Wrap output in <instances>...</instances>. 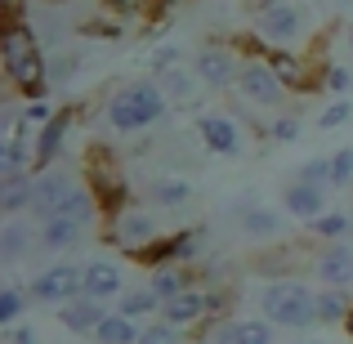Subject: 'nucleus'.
Segmentation results:
<instances>
[{
	"instance_id": "14",
	"label": "nucleus",
	"mask_w": 353,
	"mask_h": 344,
	"mask_svg": "<svg viewBox=\"0 0 353 344\" xmlns=\"http://www.w3.org/2000/svg\"><path fill=\"white\" fill-rule=\"evenodd\" d=\"M201 143L210 148V152H219V156H228V152H237V125L228 117H201Z\"/></svg>"
},
{
	"instance_id": "26",
	"label": "nucleus",
	"mask_w": 353,
	"mask_h": 344,
	"mask_svg": "<svg viewBox=\"0 0 353 344\" xmlns=\"http://www.w3.org/2000/svg\"><path fill=\"white\" fill-rule=\"evenodd\" d=\"M233 344H273V331H268V322H237Z\"/></svg>"
},
{
	"instance_id": "15",
	"label": "nucleus",
	"mask_w": 353,
	"mask_h": 344,
	"mask_svg": "<svg viewBox=\"0 0 353 344\" xmlns=\"http://www.w3.org/2000/svg\"><path fill=\"white\" fill-rule=\"evenodd\" d=\"M103 318H108V313L99 309V300H90V295H81V300H72L68 309H59V322L72 327V331H99Z\"/></svg>"
},
{
	"instance_id": "22",
	"label": "nucleus",
	"mask_w": 353,
	"mask_h": 344,
	"mask_svg": "<svg viewBox=\"0 0 353 344\" xmlns=\"http://www.w3.org/2000/svg\"><path fill=\"white\" fill-rule=\"evenodd\" d=\"M94 336L103 340V344H139V336H143V331H139L130 318H121V313H108L103 327H99Z\"/></svg>"
},
{
	"instance_id": "8",
	"label": "nucleus",
	"mask_w": 353,
	"mask_h": 344,
	"mask_svg": "<svg viewBox=\"0 0 353 344\" xmlns=\"http://www.w3.org/2000/svg\"><path fill=\"white\" fill-rule=\"evenodd\" d=\"M112 241L125 246L130 255H139V250H148L157 241V228H152V219H148L143 210H125V215L112 224Z\"/></svg>"
},
{
	"instance_id": "40",
	"label": "nucleus",
	"mask_w": 353,
	"mask_h": 344,
	"mask_svg": "<svg viewBox=\"0 0 353 344\" xmlns=\"http://www.w3.org/2000/svg\"><path fill=\"white\" fill-rule=\"evenodd\" d=\"M77 68H81V63L63 54V59H54V63H50V81H68V77H77Z\"/></svg>"
},
{
	"instance_id": "44",
	"label": "nucleus",
	"mask_w": 353,
	"mask_h": 344,
	"mask_svg": "<svg viewBox=\"0 0 353 344\" xmlns=\"http://www.w3.org/2000/svg\"><path fill=\"white\" fill-rule=\"evenodd\" d=\"M14 344H36V336H32L27 327H18V331H14Z\"/></svg>"
},
{
	"instance_id": "17",
	"label": "nucleus",
	"mask_w": 353,
	"mask_h": 344,
	"mask_svg": "<svg viewBox=\"0 0 353 344\" xmlns=\"http://www.w3.org/2000/svg\"><path fill=\"white\" fill-rule=\"evenodd\" d=\"M117 291H121V273L108 259H99V264L85 268V295L90 300H108V295H117Z\"/></svg>"
},
{
	"instance_id": "46",
	"label": "nucleus",
	"mask_w": 353,
	"mask_h": 344,
	"mask_svg": "<svg viewBox=\"0 0 353 344\" xmlns=\"http://www.w3.org/2000/svg\"><path fill=\"white\" fill-rule=\"evenodd\" d=\"M349 45H353V27H349Z\"/></svg>"
},
{
	"instance_id": "10",
	"label": "nucleus",
	"mask_w": 353,
	"mask_h": 344,
	"mask_svg": "<svg viewBox=\"0 0 353 344\" xmlns=\"http://www.w3.org/2000/svg\"><path fill=\"white\" fill-rule=\"evenodd\" d=\"M259 36L273 45H291L295 36H300V9L295 5H282V9H268V14H259Z\"/></svg>"
},
{
	"instance_id": "18",
	"label": "nucleus",
	"mask_w": 353,
	"mask_h": 344,
	"mask_svg": "<svg viewBox=\"0 0 353 344\" xmlns=\"http://www.w3.org/2000/svg\"><path fill=\"white\" fill-rule=\"evenodd\" d=\"M264 59H268V68L277 72V81H282L286 90H313V77L300 68V59H291V54H282V50H277V54H264Z\"/></svg>"
},
{
	"instance_id": "37",
	"label": "nucleus",
	"mask_w": 353,
	"mask_h": 344,
	"mask_svg": "<svg viewBox=\"0 0 353 344\" xmlns=\"http://www.w3.org/2000/svg\"><path fill=\"white\" fill-rule=\"evenodd\" d=\"M18 313H23V300H18V291H0V322H14Z\"/></svg>"
},
{
	"instance_id": "30",
	"label": "nucleus",
	"mask_w": 353,
	"mask_h": 344,
	"mask_svg": "<svg viewBox=\"0 0 353 344\" xmlns=\"http://www.w3.org/2000/svg\"><path fill=\"white\" fill-rule=\"evenodd\" d=\"M23 250H27V232L18 228V224H5V228H0V255H5V259H18Z\"/></svg>"
},
{
	"instance_id": "45",
	"label": "nucleus",
	"mask_w": 353,
	"mask_h": 344,
	"mask_svg": "<svg viewBox=\"0 0 353 344\" xmlns=\"http://www.w3.org/2000/svg\"><path fill=\"white\" fill-rule=\"evenodd\" d=\"M345 331H349V340H353V313H349V322H345Z\"/></svg>"
},
{
	"instance_id": "5",
	"label": "nucleus",
	"mask_w": 353,
	"mask_h": 344,
	"mask_svg": "<svg viewBox=\"0 0 353 344\" xmlns=\"http://www.w3.org/2000/svg\"><path fill=\"white\" fill-rule=\"evenodd\" d=\"M32 295L36 300H63V304L81 300L85 295V268H72V264L45 268V273L32 277Z\"/></svg>"
},
{
	"instance_id": "42",
	"label": "nucleus",
	"mask_w": 353,
	"mask_h": 344,
	"mask_svg": "<svg viewBox=\"0 0 353 344\" xmlns=\"http://www.w3.org/2000/svg\"><path fill=\"white\" fill-rule=\"evenodd\" d=\"M327 85L336 90V94H340V90H349V72L345 68H327Z\"/></svg>"
},
{
	"instance_id": "23",
	"label": "nucleus",
	"mask_w": 353,
	"mask_h": 344,
	"mask_svg": "<svg viewBox=\"0 0 353 344\" xmlns=\"http://www.w3.org/2000/svg\"><path fill=\"white\" fill-rule=\"evenodd\" d=\"M23 206H32V179H5L0 183V210L14 215Z\"/></svg>"
},
{
	"instance_id": "7",
	"label": "nucleus",
	"mask_w": 353,
	"mask_h": 344,
	"mask_svg": "<svg viewBox=\"0 0 353 344\" xmlns=\"http://www.w3.org/2000/svg\"><path fill=\"white\" fill-rule=\"evenodd\" d=\"M237 85H241V94H246L250 103H259V108L282 103V94H286V85L277 81V72L268 68V63H246L241 77H237Z\"/></svg>"
},
{
	"instance_id": "12",
	"label": "nucleus",
	"mask_w": 353,
	"mask_h": 344,
	"mask_svg": "<svg viewBox=\"0 0 353 344\" xmlns=\"http://www.w3.org/2000/svg\"><path fill=\"white\" fill-rule=\"evenodd\" d=\"M286 210L295 219H313L318 224L327 215V188H313V183H291L286 188Z\"/></svg>"
},
{
	"instance_id": "6",
	"label": "nucleus",
	"mask_w": 353,
	"mask_h": 344,
	"mask_svg": "<svg viewBox=\"0 0 353 344\" xmlns=\"http://www.w3.org/2000/svg\"><path fill=\"white\" fill-rule=\"evenodd\" d=\"M77 183L68 179V174H41V179L32 183V210L50 224V219H59V210L68 206L72 197H77Z\"/></svg>"
},
{
	"instance_id": "27",
	"label": "nucleus",
	"mask_w": 353,
	"mask_h": 344,
	"mask_svg": "<svg viewBox=\"0 0 353 344\" xmlns=\"http://www.w3.org/2000/svg\"><path fill=\"white\" fill-rule=\"evenodd\" d=\"M161 94L188 99V94H192V77H188V72H179V68H165V72H161Z\"/></svg>"
},
{
	"instance_id": "35",
	"label": "nucleus",
	"mask_w": 353,
	"mask_h": 344,
	"mask_svg": "<svg viewBox=\"0 0 353 344\" xmlns=\"http://www.w3.org/2000/svg\"><path fill=\"white\" fill-rule=\"evenodd\" d=\"M349 117H353V108L345 103V99H336L331 108H322V130H336V125H345Z\"/></svg>"
},
{
	"instance_id": "28",
	"label": "nucleus",
	"mask_w": 353,
	"mask_h": 344,
	"mask_svg": "<svg viewBox=\"0 0 353 344\" xmlns=\"http://www.w3.org/2000/svg\"><path fill=\"white\" fill-rule=\"evenodd\" d=\"M23 161H27L23 148L5 139V148H0V174H5V179H27V174H23Z\"/></svg>"
},
{
	"instance_id": "24",
	"label": "nucleus",
	"mask_w": 353,
	"mask_h": 344,
	"mask_svg": "<svg viewBox=\"0 0 353 344\" xmlns=\"http://www.w3.org/2000/svg\"><path fill=\"white\" fill-rule=\"evenodd\" d=\"M353 304L345 300V291H322L318 295V322L327 327V322H349Z\"/></svg>"
},
{
	"instance_id": "31",
	"label": "nucleus",
	"mask_w": 353,
	"mask_h": 344,
	"mask_svg": "<svg viewBox=\"0 0 353 344\" xmlns=\"http://www.w3.org/2000/svg\"><path fill=\"white\" fill-rule=\"evenodd\" d=\"M157 201H161V206H183V201H188V183H183V179L157 183Z\"/></svg>"
},
{
	"instance_id": "43",
	"label": "nucleus",
	"mask_w": 353,
	"mask_h": 344,
	"mask_svg": "<svg viewBox=\"0 0 353 344\" xmlns=\"http://www.w3.org/2000/svg\"><path fill=\"white\" fill-rule=\"evenodd\" d=\"M250 5H255V9H259V14H268V9H282V5H286V0H250Z\"/></svg>"
},
{
	"instance_id": "34",
	"label": "nucleus",
	"mask_w": 353,
	"mask_h": 344,
	"mask_svg": "<svg viewBox=\"0 0 353 344\" xmlns=\"http://www.w3.org/2000/svg\"><path fill=\"white\" fill-rule=\"evenodd\" d=\"M300 183H313V188H327L331 183V161H304Z\"/></svg>"
},
{
	"instance_id": "1",
	"label": "nucleus",
	"mask_w": 353,
	"mask_h": 344,
	"mask_svg": "<svg viewBox=\"0 0 353 344\" xmlns=\"http://www.w3.org/2000/svg\"><path fill=\"white\" fill-rule=\"evenodd\" d=\"M0 59H5V77L23 90L32 103H45V90H50V63L41 59V41L27 27H9L0 36Z\"/></svg>"
},
{
	"instance_id": "41",
	"label": "nucleus",
	"mask_w": 353,
	"mask_h": 344,
	"mask_svg": "<svg viewBox=\"0 0 353 344\" xmlns=\"http://www.w3.org/2000/svg\"><path fill=\"white\" fill-rule=\"evenodd\" d=\"M85 36H121V23H112V18H90Z\"/></svg>"
},
{
	"instance_id": "11",
	"label": "nucleus",
	"mask_w": 353,
	"mask_h": 344,
	"mask_svg": "<svg viewBox=\"0 0 353 344\" xmlns=\"http://www.w3.org/2000/svg\"><path fill=\"white\" fill-rule=\"evenodd\" d=\"M197 77L206 81V85L224 90V85H233L241 72H237V63H233V54H228V50H201L197 54Z\"/></svg>"
},
{
	"instance_id": "29",
	"label": "nucleus",
	"mask_w": 353,
	"mask_h": 344,
	"mask_svg": "<svg viewBox=\"0 0 353 344\" xmlns=\"http://www.w3.org/2000/svg\"><path fill=\"white\" fill-rule=\"evenodd\" d=\"M246 228H250V237H273L282 228V219L273 210H246Z\"/></svg>"
},
{
	"instance_id": "38",
	"label": "nucleus",
	"mask_w": 353,
	"mask_h": 344,
	"mask_svg": "<svg viewBox=\"0 0 353 344\" xmlns=\"http://www.w3.org/2000/svg\"><path fill=\"white\" fill-rule=\"evenodd\" d=\"M59 117V112H50V103H27V117H23V125H50V121Z\"/></svg>"
},
{
	"instance_id": "32",
	"label": "nucleus",
	"mask_w": 353,
	"mask_h": 344,
	"mask_svg": "<svg viewBox=\"0 0 353 344\" xmlns=\"http://www.w3.org/2000/svg\"><path fill=\"white\" fill-rule=\"evenodd\" d=\"M139 344H183V340H179V327H170V322H157V327H143Z\"/></svg>"
},
{
	"instance_id": "33",
	"label": "nucleus",
	"mask_w": 353,
	"mask_h": 344,
	"mask_svg": "<svg viewBox=\"0 0 353 344\" xmlns=\"http://www.w3.org/2000/svg\"><path fill=\"white\" fill-rule=\"evenodd\" d=\"M331 183H353V148H340L331 156Z\"/></svg>"
},
{
	"instance_id": "3",
	"label": "nucleus",
	"mask_w": 353,
	"mask_h": 344,
	"mask_svg": "<svg viewBox=\"0 0 353 344\" xmlns=\"http://www.w3.org/2000/svg\"><path fill=\"white\" fill-rule=\"evenodd\" d=\"M264 318L277 327H313L318 322V295L304 282H273L264 291Z\"/></svg>"
},
{
	"instance_id": "39",
	"label": "nucleus",
	"mask_w": 353,
	"mask_h": 344,
	"mask_svg": "<svg viewBox=\"0 0 353 344\" xmlns=\"http://www.w3.org/2000/svg\"><path fill=\"white\" fill-rule=\"evenodd\" d=\"M273 139H277V143H291V139H300V121H295V117L273 121Z\"/></svg>"
},
{
	"instance_id": "25",
	"label": "nucleus",
	"mask_w": 353,
	"mask_h": 344,
	"mask_svg": "<svg viewBox=\"0 0 353 344\" xmlns=\"http://www.w3.org/2000/svg\"><path fill=\"white\" fill-rule=\"evenodd\" d=\"M77 232H81V224H72V219H50V224L41 228V246L63 250V246H72V241H77Z\"/></svg>"
},
{
	"instance_id": "36",
	"label": "nucleus",
	"mask_w": 353,
	"mask_h": 344,
	"mask_svg": "<svg viewBox=\"0 0 353 344\" xmlns=\"http://www.w3.org/2000/svg\"><path fill=\"white\" fill-rule=\"evenodd\" d=\"M313 228H318V237H345L349 219H345V215H322V219H318Z\"/></svg>"
},
{
	"instance_id": "16",
	"label": "nucleus",
	"mask_w": 353,
	"mask_h": 344,
	"mask_svg": "<svg viewBox=\"0 0 353 344\" xmlns=\"http://www.w3.org/2000/svg\"><path fill=\"white\" fill-rule=\"evenodd\" d=\"M72 121H77V112H59L50 121V125L36 134V165H50L54 156H59V148H63V134L72 130Z\"/></svg>"
},
{
	"instance_id": "20",
	"label": "nucleus",
	"mask_w": 353,
	"mask_h": 344,
	"mask_svg": "<svg viewBox=\"0 0 353 344\" xmlns=\"http://www.w3.org/2000/svg\"><path fill=\"white\" fill-rule=\"evenodd\" d=\"M152 291L161 295V300H174V295L192 291V273H188V268H179V264L157 268V273H152Z\"/></svg>"
},
{
	"instance_id": "13",
	"label": "nucleus",
	"mask_w": 353,
	"mask_h": 344,
	"mask_svg": "<svg viewBox=\"0 0 353 344\" xmlns=\"http://www.w3.org/2000/svg\"><path fill=\"white\" fill-rule=\"evenodd\" d=\"M165 322H170V327H192V322L201 318V313H210V304H206V295L197 291V286H192V291H183V295H174V300H165Z\"/></svg>"
},
{
	"instance_id": "4",
	"label": "nucleus",
	"mask_w": 353,
	"mask_h": 344,
	"mask_svg": "<svg viewBox=\"0 0 353 344\" xmlns=\"http://www.w3.org/2000/svg\"><path fill=\"white\" fill-rule=\"evenodd\" d=\"M161 108H165L161 85H130L108 103V125L112 130H143L161 117Z\"/></svg>"
},
{
	"instance_id": "19",
	"label": "nucleus",
	"mask_w": 353,
	"mask_h": 344,
	"mask_svg": "<svg viewBox=\"0 0 353 344\" xmlns=\"http://www.w3.org/2000/svg\"><path fill=\"white\" fill-rule=\"evenodd\" d=\"M134 259H139L143 268H152V273H157V268H170V259H183V241H179V232H174V237H157L152 246L139 250Z\"/></svg>"
},
{
	"instance_id": "9",
	"label": "nucleus",
	"mask_w": 353,
	"mask_h": 344,
	"mask_svg": "<svg viewBox=\"0 0 353 344\" xmlns=\"http://www.w3.org/2000/svg\"><path fill=\"white\" fill-rule=\"evenodd\" d=\"M318 277L331 286V291H345V286L353 282V246L336 241V246L322 250L318 255Z\"/></svg>"
},
{
	"instance_id": "2",
	"label": "nucleus",
	"mask_w": 353,
	"mask_h": 344,
	"mask_svg": "<svg viewBox=\"0 0 353 344\" xmlns=\"http://www.w3.org/2000/svg\"><path fill=\"white\" fill-rule=\"evenodd\" d=\"M90 197H94V206L103 210L112 224L130 210L125 174H121V165L112 161V152H103V148H90Z\"/></svg>"
},
{
	"instance_id": "21",
	"label": "nucleus",
	"mask_w": 353,
	"mask_h": 344,
	"mask_svg": "<svg viewBox=\"0 0 353 344\" xmlns=\"http://www.w3.org/2000/svg\"><path fill=\"white\" fill-rule=\"evenodd\" d=\"M157 309H165V300L152 291V286H143V291H130L125 300H121L117 313H121V318H130V322H139L143 313H157Z\"/></svg>"
}]
</instances>
